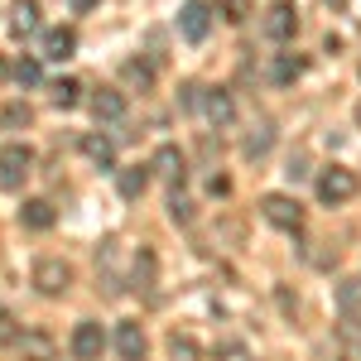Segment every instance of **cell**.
Listing matches in <instances>:
<instances>
[{
    "label": "cell",
    "instance_id": "obj_19",
    "mask_svg": "<svg viewBox=\"0 0 361 361\" xmlns=\"http://www.w3.org/2000/svg\"><path fill=\"white\" fill-rule=\"evenodd\" d=\"M82 154H87L97 169H116V145H111L106 135H87V140H82Z\"/></svg>",
    "mask_w": 361,
    "mask_h": 361
},
{
    "label": "cell",
    "instance_id": "obj_8",
    "mask_svg": "<svg viewBox=\"0 0 361 361\" xmlns=\"http://www.w3.org/2000/svg\"><path fill=\"white\" fill-rule=\"evenodd\" d=\"M145 352H149V342H145V328H140L135 318L116 323V357L121 361H145Z\"/></svg>",
    "mask_w": 361,
    "mask_h": 361
},
{
    "label": "cell",
    "instance_id": "obj_30",
    "mask_svg": "<svg viewBox=\"0 0 361 361\" xmlns=\"http://www.w3.org/2000/svg\"><path fill=\"white\" fill-rule=\"evenodd\" d=\"M207 193H212V197H217V193H231V183H226L222 173H212V178H207Z\"/></svg>",
    "mask_w": 361,
    "mask_h": 361
},
{
    "label": "cell",
    "instance_id": "obj_25",
    "mask_svg": "<svg viewBox=\"0 0 361 361\" xmlns=\"http://www.w3.org/2000/svg\"><path fill=\"white\" fill-rule=\"evenodd\" d=\"M217 15H222L226 25H246L255 10H250V0H217Z\"/></svg>",
    "mask_w": 361,
    "mask_h": 361
},
{
    "label": "cell",
    "instance_id": "obj_18",
    "mask_svg": "<svg viewBox=\"0 0 361 361\" xmlns=\"http://www.w3.org/2000/svg\"><path fill=\"white\" fill-rule=\"evenodd\" d=\"M154 270H159L154 250H140V255H135V270H130V284H135V294H154Z\"/></svg>",
    "mask_w": 361,
    "mask_h": 361
},
{
    "label": "cell",
    "instance_id": "obj_31",
    "mask_svg": "<svg viewBox=\"0 0 361 361\" xmlns=\"http://www.w3.org/2000/svg\"><path fill=\"white\" fill-rule=\"evenodd\" d=\"M197 92H202V87H193V82L183 87V106H188V111H193V106H202V97H197Z\"/></svg>",
    "mask_w": 361,
    "mask_h": 361
},
{
    "label": "cell",
    "instance_id": "obj_24",
    "mask_svg": "<svg viewBox=\"0 0 361 361\" xmlns=\"http://www.w3.org/2000/svg\"><path fill=\"white\" fill-rule=\"evenodd\" d=\"M169 357L173 361H202V352H197V342L188 333H173L169 337Z\"/></svg>",
    "mask_w": 361,
    "mask_h": 361
},
{
    "label": "cell",
    "instance_id": "obj_15",
    "mask_svg": "<svg viewBox=\"0 0 361 361\" xmlns=\"http://www.w3.org/2000/svg\"><path fill=\"white\" fill-rule=\"evenodd\" d=\"M304 68L308 63L299 54H275V63H270V82L275 87H294L299 78H304Z\"/></svg>",
    "mask_w": 361,
    "mask_h": 361
},
{
    "label": "cell",
    "instance_id": "obj_27",
    "mask_svg": "<svg viewBox=\"0 0 361 361\" xmlns=\"http://www.w3.org/2000/svg\"><path fill=\"white\" fill-rule=\"evenodd\" d=\"M337 304H342V313H352V308L361 304V279H342V289H337Z\"/></svg>",
    "mask_w": 361,
    "mask_h": 361
},
{
    "label": "cell",
    "instance_id": "obj_13",
    "mask_svg": "<svg viewBox=\"0 0 361 361\" xmlns=\"http://www.w3.org/2000/svg\"><path fill=\"white\" fill-rule=\"evenodd\" d=\"M145 188H149V164H126V169H116V193L126 197V202H135Z\"/></svg>",
    "mask_w": 361,
    "mask_h": 361
},
{
    "label": "cell",
    "instance_id": "obj_2",
    "mask_svg": "<svg viewBox=\"0 0 361 361\" xmlns=\"http://www.w3.org/2000/svg\"><path fill=\"white\" fill-rule=\"evenodd\" d=\"M357 173L342 164H328L323 173H318V202H328V207H337V202H352L357 197Z\"/></svg>",
    "mask_w": 361,
    "mask_h": 361
},
{
    "label": "cell",
    "instance_id": "obj_33",
    "mask_svg": "<svg viewBox=\"0 0 361 361\" xmlns=\"http://www.w3.org/2000/svg\"><path fill=\"white\" fill-rule=\"evenodd\" d=\"M68 5H73V10H78V15H87V10H92V5H97V0H68Z\"/></svg>",
    "mask_w": 361,
    "mask_h": 361
},
{
    "label": "cell",
    "instance_id": "obj_23",
    "mask_svg": "<svg viewBox=\"0 0 361 361\" xmlns=\"http://www.w3.org/2000/svg\"><path fill=\"white\" fill-rule=\"evenodd\" d=\"M270 145H275V130H270V126H260V130H250V135H246L241 154H246V159H260V154H265Z\"/></svg>",
    "mask_w": 361,
    "mask_h": 361
},
{
    "label": "cell",
    "instance_id": "obj_34",
    "mask_svg": "<svg viewBox=\"0 0 361 361\" xmlns=\"http://www.w3.org/2000/svg\"><path fill=\"white\" fill-rule=\"evenodd\" d=\"M357 126H361V106H357Z\"/></svg>",
    "mask_w": 361,
    "mask_h": 361
},
{
    "label": "cell",
    "instance_id": "obj_1",
    "mask_svg": "<svg viewBox=\"0 0 361 361\" xmlns=\"http://www.w3.org/2000/svg\"><path fill=\"white\" fill-rule=\"evenodd\" d=\"M34 173V149H29L25 140H10V145H0V188H25V178Z\"/></svg>",
    "mask_w": 361,
    "mask_h": 361
},
{
    "label": "cell",
    "instance_id": "obj_28",
    "mask_svg": "<svg viewBox=\"0 0 361 361\" xmlns=\"http://www.w3.org/2000/svg\"><path fill=\"white\" fill-rule=\"evenodd\" d=\"M169 217H173L178 226H188V222H193V202H188V197H178V193H173V197H169Z\"/></svg>",
    "mask_w": 361,
    "mask_h": 361
},
{
    "label": "cell",
    "instance_id": "obj_26",
    "mask_svg": "<svg viewBox=\"0 0 361 361\" xmlns=\"http://www.w3.org/2000/svg\"><path fill=\"white\" fill-rule=\"evenodd\" d=\"M10 78H15L20 87H34L39 78H44V73H39V58H15V68H10Z\"/></svg>",
    "mask_w": 361,
    "mask_h": 361
},
{
    "label": "cell",
    "instance_id": "obj_21",
    "mask_svg": "<svg viewBox=\"0 0 361 361\" xmlns=\"http://www.w3.org/2000/svg\"><path fill=\"white\" fill-rule=\"evenodd\" d=\"M49 92H54V106H63V111L82 102V82H73V78H58V82L49 87Z\"/></svg>",
    "mask_w": 361,
    "mask_h": 361
},
{
    "label": "cell",
    "instance_id": "obj_4",
    "mask_svg": "<svg viewBox=\"0 0 361 361\" xmlns=\"http://www.w3.org/2000/svg\"><path fill=\"white\" fill-rule=\"evenodd\" d=\"M34 289H39V294H49V299L68 294V289H73V265H68V260H58V255L39 260V265H34Z\"/></svg>",
    "mask_w": 361,
    "mask_h": 361
},
{
    "label": "cell",
    "instance_id": "obj_11",
    "mask_svg": "<svg viewBox=\"0 0 361 361\" xmlns=\"http://www.w3.org/2000/svg\"><path fill=\"white\" fill-rule=\"evenodd\" d=\"M202 111H207V121H212L217 130H226V126L236 121V102H231V92H226V87H212V92L202 97Z\"/></svg>",
    "mask_w": 361,
    "mask_h": 361
},
{
    "label": "cell",
    "instance_id": "obj_7",
    "mask_svg": "<svg viewBox=\"0 0 361 361\" xmlns=\"http://www.w3.org/2000/svg\"><path fill=\"white\" fill-rule=\"evenodd\" d=\"M207 29H212V5H207V0H188V5L178 10V34H183L188 44H202Z\"/></svg>",
    "mask_w": 361,
    "mask_h": 361
},
{
    "label": "cell",
    "instance_id": "obj_35",
    "mask_svg": "<svg viewBox=\"0 0 361 361\" xmlns=\"http://www.w3.org/2000/svg\"><path fill=\"white\" fill-rule=\"evenodd\" d=\"M0 73H5V68H0Z\"/></svg>",
    "mask_w": 361,
    "mask_h": 361
},
{
    "label": "cell",
    "instance_id": "obj_10",
    "mask_svg": "<svg viewBox=\"0 0 361 361\" xmlns=\"http://www.w3.org/2000/svg\"><path fill=\"white\" fill-rule=\"evenodd\" d=\"M149 173H159L164 183H173V188H178V183H183V173H188L183 149H178V145H159V154L149 159Z\"/></svg>",
    "mask_w": 361,
    "mask_h": 361
},
{
    "label": "cell",
    "instance_id": "obj_29",
    "mask_svg": "<svg viewBox=\"0 0 361 361\" xmlns=\"http://www.w3.org/2000/svg\"><path fill=\"white\" fill-rule=\"evenodd\" d=\"M15 318H10V313H5V308H0V342H15Z\"/></svg>",
    "mask_w": 361,
    "mask_h": 361
},
{
    "label": "cell",
    "instance_id": "obj_32",
    "mask_svg": "<svg viewBox=\"0 0 361 361\" xmlns=\"http://www.w3.org/2000/svg\"><path fill=\"white\" fill-rule=\"evenodd\" d=\"M284 173H289V178L299 183V178H304V173H308V164H304V159H289V169H284Z\"/></svg>",
    "mask_w": 361,
    "mask_h": 361
},
{
    "label": "cell",
    "instance_id": "obj_16",
    "mask_svg": "<svg viewBox=\"0 0 361 361\" xmlns=\"http://www.w3.org/2000/svg\"><path fill=\"white\" fill-rule=\"evenodd\" d=\"M92 116H97V121H121V116H126V92L102 87V92L92 97Z\"/></svg>",
    "mask_w": 361,
    "mask_h": 361
},
{
    "label": "cell",
    "instance_id": "obj_20",
    "mask_svg": "<svg viewBox=\"0 0 361 361\" xmlns=\"http://www.w3.org/2000/svg\"><path fill=\"white\" fill-rule=\"evenodd\" d=\"M0 126H5V130H25V126H34V106H29V102H10V106L0 111Z\"/></svg>",
    "mask_w": 361,
    "mask_h": 361
},
{
    "label": "cell",
    "instance_id": "obj_3",
    "mask_svg": "<svg viewBox=\"0 0 361 361\" xmlns=\"http://www.w3.org/2000/svg\"><path fill=\"white\" fill-rule=\"evenodd\" d=\"M260 212H265V222L279 226V231H304V207H299V197L265 193L260 197Z\"/></svg>",
    "mask_w": 361,
    "mask_h": 361
},
{
    "label": "cell",
    "instance_id": "obj_17",
    "mask_svg": "<svg viewBox=\"0 0 361 361\" xmlns=\"http://www.w3.org/2000/svg\"><path fill=\"white\" fill-rule=\"evenodd\" d=\"M34 29H39V0H15V10H10V34L25 39Z\"/></svg>",
    "mask_w": 361,
    "mask_h": 361
},
{
    "label": "cell",
    "instance_id": "obj_6",
    "mask_svg": "<svg viewBox=\"0 0 361 361\" xmlns=\"http://www.w3.org/2000/svg\"><path fill=\"white\" fill-rule=\"evenodd\" d=\"M260 29H265V39H270V44H289V39L299 34V10L279 0V5H270V10H265Z\"/></svg>",
    "mask_w": 361,
    "mask_h": 361
},
{
    "label": "cell",
    "instance_id": "obj_9",
    "mask_svg": "<svg viewBox=\"0 0 361 361\" xmlns=\"http://www.w3.org/2000/svg\"><path fill=\"white\" fill-rule=\"evenodd\" d=\"M15 352L25 361H58V342L44 333V328H29V333L15 337Z\"/></svg>",
    "mask_w": 361,
    "mask_h": 361
},
{
    "label": "cell",
    "instance_id": "obj_12",
    "mask_svg": "<svg viewBox=\"0 0 361 361\" xmlns=\"http://www.w3.org/2000/svg\"><path fill=\"white\" fill-rule=\"evenodd\" d=\"M73 54H78V34H73L68 25H58V29L44 34V54H39V58H49V63H68Z\"/></svg>",
    "mask_w": 361,
    "mask_h": 361
},
{
    "label": "cell",
    "instance_id": "obj_14",
    "mask_svg": "<svg viewBox=\"0 0 361 361\" xmlns=\"http://www.w3.org/2000/svg\"><path fill=\"white\" fill-rule=\"evenodd\" d=\"M20 222H25L29 231H49V226L58 222V212H54V202H49V197H29L25 207H20Z\"/></svg>",
    "mask_w": 361,
    "mask_h": 361
},
{
    "label": "cell",
    "instance_id": "obj_22",
    "mask_svg": "<svg viewBox=\"0 0 361 361\" xmlns=\"http://www.w3.org/2000/svg\"><path fill=\"white\" fill-rule=\"evenodd\" d=\"M121 78H126L130 87H140V92H145V87H154V68H149V63H140V58H130V63L121 68Z\"/></svg>",
    "mask_w": 361,
    "mask_h": 361
},
{
    "label": "cell",
    "instance_id": "obj_5",
    "mask_svg": "<svg viewBox=\"0 0 361 361\" xmlns=\"http://www.w3.org/2000/svg\"><path fill=\"white\" fill-rule=\"evenodd\" d=\"M68 352H73L78 361H102V352H106L102 323H97V318H82V323L73 328V337H68Z\"/></svg>",
    "mask_w": 361,
    "mask_h": 361
}]
</instances>
